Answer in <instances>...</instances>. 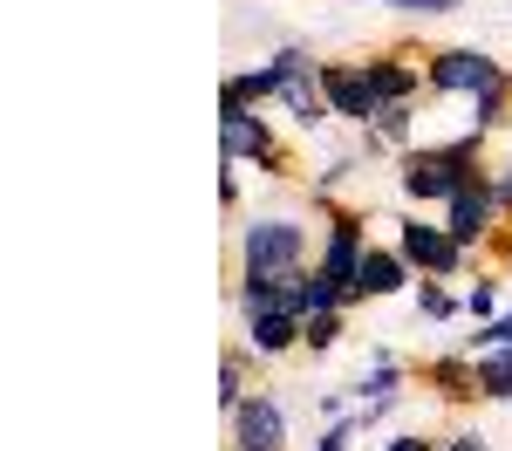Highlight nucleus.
<instances>
[{"label": "nucleus", "instance_id": "25", "mask_svg": "<svg viewBox=\"0 0 512 451\" xmlns=\"http://www.w3.org/2000/svg\"><path fill=\"white\" fill-rule=\"evenodd\" d=\"M315 417H321V424H335V417H355V397H349V390H321V397H315Z\"/></svg>", "mask_w": 512, "mask_h": 451}, {"label": "nucleus", "instance_id": "23", "mask_svg": "<svg viewBox=\"0 0 512 451\" xmlns=\"http://www.w3.org/2000/svg\"><path fill=\"white\" fill-rule=\"evenodd\" d=\"M396 21H437V14H458L465 0H383Z\"/></svg>", "mask_w": 512, "mask_h": 451}, {"label": "nucleus", "instance_id": "18", "mask_svg": "<svg viewBox=\"0 0 512 451\" xmlns=\"http://www.w3.org/2000/svg\"><path fill=\"white\" fill-rule=\"evenodd\" d=\"M472 363H478V404H512V349H492Z\"/></svg>", "mask_w": 512, "mask_h": 451}, {"label": "nucleus", "instance_id": "3", "mask_svg": "<svg viewBox=\"0 0 512 451\" xmlns=\"http://www.w3.org/2000/svg\"><path fill=\"white\" fill-rule=\"evenodd\" d=\"M280 69V110L301 123V130H321V123H335V110H328V96H321V55L308 48V41H287V48H274L267 55Z\"/></svg>", "mask_w": 512, "mask_h": 451}, {"label": "nucleus", "instance_id": "10", "mask_svg": "<svg viewBox=\"0 0 512 451\" xmlns=\"http://www.w3.org/2000/svg\"><path fill=\"white\" fill-rule=\"evenodd\" d=\"M321 96H328L335 123H355V130H369V123L383 117V96L369 89L362 62H321Z\"/></svg>", "mask_w": 512, "mask_h": 451}, {"label": "nucleus", "instance_id": "22", "mask_svg": "<svg viewBox=\"0 0 512 451\" xmlns=\"http://www.w3.org/2000/svg\"><path fill=\"white\" fill-rule=\"evenodd\" d=\"M465 315H472V322H492V315H506V308H499V274H478V281L465 287Z\"/></svg>", "mask_w": 512, "mask_h": 451}, {"label": "nucleus", "instance_id": "4", "mask_svg": "<svg viewBox=\"0 0 512 451\" xmlns=\"http://www.w3.org/2000/svg\"><path fill=\"white\" fill-rule=\"evenodd\" d=\"M219 137H226V164H260L267 178H294V151L260 110H219Z\"/></svg>", "mask_w": 512, "mask_h": 451}, {"label": "nucleus", "instance_id": "20", "mask_svg": "<svg viewBox=\"0 0 512 451\" xmlns=\"http://www.w3.org/2000/svg\"><path fill=\"white\" fill-rule=\"evenodd\" d=\"M492 349H512V308L492 322H472V335H465V356H492Z\"/></svg>", "mask_w": 512, "mask_h": 451}, {"label": "nucleus", "instance_id": "16", "mask_svg": "<svg viewBox=\"0 0 512 451\" xmlns=\"http://www.w3.org/2000/svg\"><path fill=\"white\" fill-rule=\"evenodd\" d=\"M369 130L383 137V151H396V158H403V151H417V103H390Z\"/></svg>", "mask_w": 512, "mask_h": 451}, {"label": "nucleus", "instance_id": "9", "mask_svg": "<svg viewBox=\"0 0 512 451\" xmlns=\"http://www.w3.org/2000/svg\"><path fill=\"white\" fill-rule=\"evenodd\" d=\"M410 287H417V267L396 253V240H369V253H362V267H355V281H349V308L355 301H396Z\"/></svg>", "mask_w": 512, "mask_h": 451}, {"label": "nucleus", "instance_id": "14", "mask_svg": "<svg viewBox=\"0 0 512 451\" xmlns=\"http://www.w3.org/2000/svg\"><path fill=\"white\" fill-rule=\"evenodd\" d=\"M280 96V69L260 62V69H239V76L219 82V110H267Z\"/></svg>", "mask_w": 512, "mask_h": 451}, {"label": "nucleus", "instance_id": "29", "mask_svg": "<svg viewBox=\"0 0 512 451\" xmlns=\"http://www.w3.org/2000/svg\"><path fill=\"white\" fill-rule=\"evenodd\" d=\"M437 451H485V431H451V438H437Z\"/></svg>", "mask_w": 512, "mask_h": 451}, {"label": "nucleus", "instance_id": "28", "mask_svg": "<svg viewBox=\"0 0 512 451\" xmlns=\"http://www.w3.org/2000/svg\"><path fill=\"white\" fill-rule=\"evenodd\" d=\"M492 199H499V212L512 219V164H492Z\"/></svg>", "mask_w": 512, "mask_h": 451}, {"label": "nucleus", "instance_id": "15", "mask_svg": "<svg viewBox=\"0 0 512 451\" xmlns=\"http://www.w3.org/2000/svg\"><path fill=\"white\" fill-rule=\"evenodd\" d=\"M512 123V76L506 82H492V89H478L472 96V130H485V137H499Z\"/></svg>", "mask_w": 512, "mask_h": 451}, {"label": "nucleus", "instance_id": "2", "mask_svg": "<svg viewBox=\"0 0 512 451\" xmlns=\"http://www.w3.org/2000/svg\"><path fill=\"white\" fill-rule=\"evenodd\" d=\"M396 233V253L417 267V281H465L472 274V253L444 233V219H424V212H403V219H390Z\"/></svg>", "mask_w": 512, "mask_h": 451}, {"label": "nucleus", "instance_id": "19", "mask_svg": "<svg viewBox=\"0 0 512 451\" xmlns=\"http://www.w3.org/2000/svg\"><path fill=\"white\" fill-rule=\"evenodd\" d=\"M417 315L424 322H451V315H465V294H451V281H417Z\"/></svg>", "mask_w": 512, "mask_h": 451}, {"label": "nucleus", "instance_id": "12", "mask_svg": "<svg viewBox=\"0 0 512 451\" xmlns=\"http://www.w3.org/2000/svg\"><path fill=\"white\" fill-rule=\"evenodd\" d=\"M355 410H376V417H390L403 397H410V369H403V356H390V349H369V363H362V376L349 383Z\"/></svg>", "mask_w": 512, "mask_h": 451}, {"label": "nucleus", "instance_id": "7", "mask_svg": "<svg viewBox=\"0 0 512 451\" xmlns=\"http://www.w3.org/2000/svg\"><path fill=\"white\" fill-rule=\"evenodd\" d=\"M226 451H287V410L274 390H246L239 410H226Z\"/></svg>", "mask_w": 512, "mask_h": 451}, {"label": "nucleus", "instance_id": "6", "mask_svg": "<svg viewBox=\"0 0 512 451\" xmlns=\"http://www.w3.org/2000/svg\"><path fill=\"white\" fill-rule=\"evenodd\" d=\"M437 219H444V233H451V240L465 246V253H485V246L499 240V226H506V212H499V199H492V164H485V171H478L472 185H465V192H458V199L444 205V212H437Z\"/></svg>", "mask_w": 512, "mask_h": 451}, {"label": "nucleus", "instance_id": "13", "mask_svg": "<svg viewBox=\"0 0 512 451\" xmlns=\"http://www.w3.org/2000/svg\"><path fill=\"white\" fill-rule=\"evenodd\" d=\"M424 383H431L444 404H458V410L478 404V363L465 356V349H451V356H431V363H424Z\"/></svg>", "mask_w": 512, "mask_h": 451}, {"label": "nucleus", "instance_id": "8", "mask_svg": "<svg viewBox=\"0 0 512 451\" xmlns=\"http://www.w3.org/2000/svg\"><path fill=\"white\" fill-rule=\"evenodd\" d=\"M362 253H369V212H362V205H335V212H328V233H321L315 267H321L335 287H342V294H349L355 267H362Z\"/></svg>", "mask_w": 512, "mask_h": 451}, {"label": "nucleus", "instance_id": "5", "mask_svg": "<svg viewBox=\"0 0 512 451\" xmlns=\"http://www.w3.org/2000/svg\"><path fill=\"white\" fill-rule=\"evenodd\" d=\"M512 69L506 62H492L485 48H431L424 55V89L431 96H458V103H472L478 89H492V82H506Z\"/></svg>", "mask_w": 512, "mask_h": 451}, {"label": "nucleus", "instance_id": "27", "mask_svg": "<svg viewBox=\"0 0 512 451\" xmlns=\"http://www.w3.org/2000/svg\"><path fill=\"white\" fill-rule=\"evenodd\" d=\"M376 451H437V438H424V431H396V438H383Z\"/></svg>", "mask_w": 512, "mask_h": 451}, {"label": "nucleus", "instance_id": "26", "mask_svg": "<svg viewBox=\"0 0 512 451\" xmlns=\"http://www.w3.org/2000/svg\"><path fill=\"white\" fill-rule=\"evenodd\" d=\"M239 171H246V164H226V171H219V205H226V212H239V199H246V178H239Z\"/></svg>", "mask_w": 512, "mask_h": 451}, {"label": "nucleus", "instance_id": "17", "mask_svg": "<svg viewBox=\"0 0 512 451\" xmlns=\"http://www.w3.org/2000/svg\"><path fill=\"white\" fill-rule=\"evenodd\" d=\"M342 335H349V308H321L301 322V349L308 356H328V349H342Z\"/></svg>", "mask_w": 512, "mask_h": 451}, {"label": "nucleus", "instance_id": "1", "mask_svg": "<svg viewBox=\"0 0 512 451\" xmlns=\"http://www.w3.org/2000/svg\"><path fill=\"white\" fill-rule=\"evenodd\" d=\"M315 226L301 212H253L233 240V274L239 281H280L294 287L308 267H315Z\"/></svg>", "mask_w": 512, "mask_h": 451}, {"label": "nucleus", "instance_id": "11", "mask_svg": "<svg viewBox=\"0 0 512 451\" xmlns=\"http://www.w3.org/2000/svg\"><path fill=\"white\" fill-rule=\"evenodd\" d=\"M239 349H246L253 363L301 356V315H294V308H260V315H239Z\"/></svg>", "mask_w": 512, "mask_h": 451}, {"label": "nucleus", "instance_id": "24", "mask_svg": "<svg viewBox=\"0 0 512 451\" xmlns=\"http://www.w3.org/2000/svg\"><path fill=\"white\" fill-rule=\"evenodd\" d=\"M355 438H362V424L355 417H335V424H321L315 451H355Z\"/></svg>", "mask_w": 512, "mask_h": 451}, {"label": "nucleus", "instance_id": "21", "mask_svg": "<svg viewBox=\"0 0 512 451\" xmlns=\"http://www.w3.org/2000/svg\"><path fill=\"white\" fill-rule=\"evenodd\" d=\"M246 349H226V363H219V410H239V397H246Z\"/></svg>", "mask_w": 512, "mask_h": 451}]
</instances>
